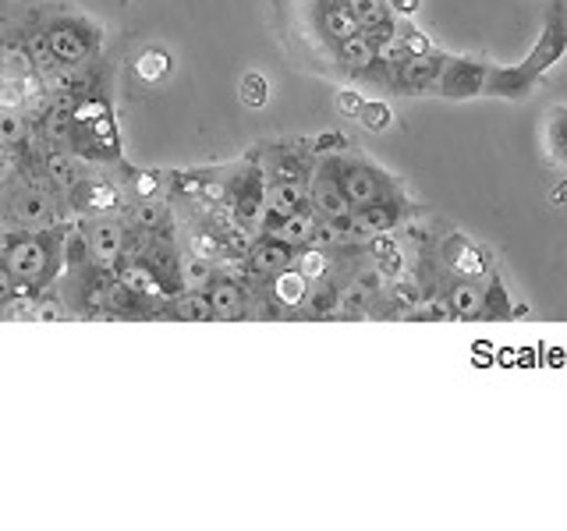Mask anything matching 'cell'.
<instances>
[{
    "label": "cell",
    "mask_w": 567,
    "mask_h": 531,
    "mask_svg": "<svg viewBox=\"0 0 567 531\" xmlns=\"http://www.w3.org/2000/svg\"><path fill=\"white\" fill-rule=\"evenodd\" d=\"M68 100V135L64 146L68 153H75L79 159L93 167H124V153H121V132H117V117L114 106L106 100L100 85L89 82L82 93L64 96Z\"/></svg>",
    "instance_id": "6da1fadb"
},
{
    "label": "cell",
    "mask_w": 567,
    "mask_h": 531,
    "mask_svg": "<svg viewBox=\"0 0 567 531\" xmlns=\"http://www.w3.org/2000/svg\"><path fill=\"white\" fill-rule=\"evenodd\" d=\"M71 220L50 223L40 230H8L4 252L0 262L8 266L11 277L22 283L25 294H43L47 288L61 280L64 266H68V235H71Z\"/></svg>",
    "instance_id": "7a4b0ae2"
},
{
    "label": "cell",
    "mask_w": 567,
    "mask_h": 531,
    "mask_svg": "<svg viewBox=\"0 0 567 531\" xmlns=\"http://www.w3.org/2000/svg\"><path fill=\"white\" fill-rule=\"evenodd\" d=\"M567 53V4L554 0L549 18L539 32L536 46L528 50V58L518 67H486V96L493 100H528L536 93V85L549 75V67L560 64Z\"/></svg>",
    "instance_id": "3957f363"
},
{
    "label": "cell",
    "mask_w": 567,
    "mask_h": 531,
    "mask_svg": "<svg viewBox=\"0 0 567 531\" xmlns=\"http://www.w3.org/2000/svg\"><path fill=\"white\" fill-rule=\"evenodd\" d=\"M32 18L40 22V29L47 32V43L53 50V58L71 75L89 79V71L96 67V58L103 50V29L71 8L50 4V8H29Z\"/></svg>",
    "instance_id": "277c9868"
},
{
    "label": "cell",
    "mask_w": 567,
    "mask_h": 531,
    "mask_svg": "<svg viewBox=\"0 0 567 531\" xmlns=\"http://www.w3.org/2000/svg\"><path fill=\"white\" fill-rule=\"evenodd\" d=\"M319 167H323L337 185H341V191L348 195V202L359 209V206H369L377 199H386V195H401L398 181L390 177L383 167L369 164L365 156L359 153H348L344 149H330V153H319L316 159Z\"/></svg>",
    "instance_id": "5b68a950"
},
{
    "label": "cell",
    "mask_w": 567,
    "mask_h": 531,
    "mask_svg": "<svg viewBox=\"0 0 567 531\" xmlns=\"http://www.w3.org/2000/svg\"><path fill=\"white\" fill-rule=\"evenodd\" d=\"M64 195L58 188L32 185L22 177L0 185V227L8 230H40L50 223H61Z\"/></svg>",
    "instance_id": "8992f818"
},
{
    "label": "cell",
    "mask_w": 567,
    "mask_h": 531,
    "mask_svg": "<svg viewBox=\"0 0 567 531\" xmlns=\"http://www.w3.org/2000/svg\"><path fill=\"white\" fill-rule=\"evenodd\" d=\"M132 206V195L124 188L121 177H82V181L64 191V209L75 212L79 220H89V217H121V212H128Z\"/></svg>",
    "instance_id": "52a82bcc"
},
{
    "label": "cell",
    "mask_w": 567,
    "mask_h": 531,
    "mask_svg": "<svg viewBox=\"0 0 567 531\" xmlns=\"http://www.w3.org/2000/svg\"><path fill=\"white\" fill-rule=\"evenodd\" d=\"M82 241H85V256L89 262L103 266V270H114V266L132 252L135 230L128 223V217H89L79 220Z\"/></svg>",
    "instance_id": "ba28073f"
},
{
    "label": "cell",
    "mask_w": 567,
    "mask_h": 531,
    "mask_svg": "<svg viewBox=\"0 0 567 531\" xmlns=\"http://www.w3.org/2000/svg\"><path fill=\"white\" fill-rule=\"evenodd\" d=\"M266 170L256 159V153L245 156V164L235 170V181H230V209H235L238 223L248 230V235H262L266 223Z\"/></svg>",
    "instance_id": "9c48e42d"
},
{
    "label": "cell",
    "mask_w": 567,
    "mask_h": 531,
    "mask_svg": "<svg viewBox=\"0 0 567 531\" xmlns=\"http://www.w3.org/2000/svg\"><path fill=\"white\" fill-rule=\"evenodd\" d=\"M252 153L266 170V181H309L319 159L316 142H266Z\"/></svg>",
    "instance_id": "30bf717a"
},
{
    "label": "cell",
    "mask_w": 567,
    "mask_h": 531,
    "mask_svg": "<svg viewBox=\"0 0 567 531\" xmlns=\"http://www.w3.org/2000/svg\"><path fill=\"white\" fill-rule=\"evenodd\" d=\"M333 50V61L341 64L344 75L351 79H362L369 85H383L386 88V61H383V46L372 40L365 32H354L351 40L330 46Z\"/></svg>",
    "instance_id": "8fae6325"
},
{
    "label": "cell",
    "mask_w": 567,
    "mask_h": 531,
    "mask_svg": "<svg viewBox=\"0 0 567 531\" xmlns=\"http://www.w3.org/2000/svg\"><path fill=\"white\" fill-rule=\"evenodd\" d=\"M486 61H475V58H454L447 53L443 58V71H440V82L433 93L443 100H475V96H486Z\"/></svg>",
    "instance_id": "7c38bea8"
},
{
    "label": "cell",
    "mask_w": 567,
    "mask_h": 531,
    "mask_svg": "<svg viewBox=\"0 0 567 531\" xmlns=\"http://www.w3.org/2000/svg\"><path fill=\"white\" fill-rule=\"evenodd\" d=\"M436 294L443 298L451 319H483L486 305V280L478 277H461L451 270H436Z\"/></svg>",
    "instance_id": "4fadbf2b"
},
{
    "label": "cell",
    "mask_w": 567,
    "mask_h": 531,
    "mask_svg": "<svg viewBox=\"0 0 567 531\" xmlns=\"http://www.w3.org/2000/svg\"><path fill=\"white\" fill-rule=\"evenodd\" d=\"M298 252L301 248L280 241L274 235H256L252 244H248L245 259H241V273L252 277V280H270L284 270H291V266L298 262Z\"/></svg>",
    "instance_id": "5bb4252c"
},
{
    "label": "cell",
    "mask_w": 567,
    "mask_h": 531,
    "mask_svg": "<svg viewBox=\"0 0 567 531\" xmlns=\"http://www.w3.org/2000/svg\"><path fill=\"white\" fill-rule=\"evenodd\" d=\"M206 298L217 319H252V280L245 273L217 270L206 283Z\"/></svg>",
    "instance_id": "9a60e30c"
},
{
    "label": "cell",
    "mask_w": 567,
    "mask_h": 531,
    "mask_svg": "<svg viewBox=\"0 0 567 531\" xmlns=\"http://www.w3.org/2000/svg\"><path fill=\"white\" fill-rule=\"evenodd\" d=\"M309 206L319 212L323 220L330 223H341V227H351L354 230V206L348 202V195L341 191V185L333 181V177L323 170V167H312V177H309ZM359 235V230H354ZM362 241V238H359Z\"/></svg>",
    "instance_id": "2e32d148"
},
{
    "label": "cell",
    "mask_w": 567,
    "mask_h": 531,
    "mask_svg": "<svg viewBox=\"0 0 567 531\" xmlns=\"http://www.w3.org/2000/svg\"><path fill=\"white\" fill-rule=\"evenodd\" d=\"M408 217H412V202L404 199V191L386 195V199H377V202L354 209V230H359V238H377V235L398 230Z\"/></svg>",
    "instance_id": "e0dca14e"
},
{
    "label": "cell",
    "mask_w": 567,
    "mask_h": 531,
    "mask_svg": "<svg viewBox=\"0 0 567 531\" xmlns=\"http://www.w3.org/2000/svg\"><path fill=\"white\" fill-rule=\"evenodd\" d=\"M440 262H443V270L461 273V277L486 280L493 273V256L486 252V248H478L475 241H468L465 235H447V238H443Z\"/></svg>",
    "instance_id": "ac0fdd59"
},
{
    "label": "cell",
    "mask_w": 567,
    "mask_h": 531,
    "mask_svg": "<svg viewBox=\"0 0 567 531\" xmlns=\"http://www.w3.org/2000/svg\"><path fill=\"white\" fill-rule=\"evenodd\" d=\"M312 18H316L319 40H323L327 46H337V43L351 40L354 32H362L359 18H354V11H351V0H316Z\"/></svg>",
    "instance_id": "d6986e66"
},
{
    "label": "cell",
    "mask_w": 567,
    "mask_h": 531,
    "mask_svg": "<svg viewBox=\"0 0 567 531\" xmlns=\"http://www.w3.org/2000/svg\"><path fill=\"white\" fill-rule=\"evenodd\" d=\"M351 11L359 18V29L372 35L380 46H390L398 40V14L390 0H351Z\"/></svg>",
    "instance_id": "ffe728a7"
},
{
    "label": "cell",
    "mask_w": 567,
    "mask_h": 531,
    "mask_svg": "<svg viewBox=\"0 0 567 531\" xmlns=\"http://www.w3.org/2000/svg\"><path fill=\"white\" fill-rule=\"evenodd\" d=\"M262 235H274L280 241H288L295 248H309L319 238V212L309 206L301 212H291V217H277L262 223Z\"/></svg>",
    "instance_id": "44dd1931"
},
{
    "label": "cell",
    "mask_w": 567,
    "mask_h": 531,
    "mask_svg": "<svg viewBox=\"0 0 567 531\" xmlns=\"http://www.w3.org/2000/svg\"><path fill=\"white\" fill-rule=\"evenodd\" d=\"M266 288H270V294L280 301L284 312L301 315V309H306V301H309V291H312V280L301 273L298 266H291V270H284V273L266 280Z\"/></svg>",
    "instance_id": "7402d4cb"
},
{
    "label": "cell",
    "mask_w": 567,
    "mask_h": 531,
    "mask_svg": "<svg viewBox=\"0 0 567 531\" xmlns=\"http://www.w3.org/2000/svg\"><path fill=\"white\" fill-rule=\"evenodd\" d=\"M309 209V181H270L266 185V220L291 217Z\"/></svg>",
    "instance_id": "603a6c76"
},
{
    "label": "cell",
    "mask_w": 567,
    "mask_h": 531,
    "mask_svg": "<svg viewBox=\"0 0 567 531\" xmlns=\"http://www.w3.org/2000/svg\"><path fill=\"white\" fill-rule=\"evenodd\" d=\"M164 319H182V323H209V319H217V312H213L206 291H182V294L167 298Z\"/></svg>",
    "instance_id": "cb8c5ba5"
},
{
    "label": "cell",
    "mask_w": 567,
    "mask_h": 531,
    "mask_svg": "<svg viewBox=\"0 0 567 531\" xmlns=\"http://www.w3.org/2000/svg\"><path fill=\"white\" fill-rule=\"evenodd\" d=\"M522 309H514V301L504 288V277L501 273H489L486 277V305H483V319L486 323H511L514 315H518Z\"/></svg>",
    "instance_id": "d4e9b609"
},
{
    "label": "cell",
    "mask_w": 567,
    "mask_h": 531,
    "mask_svg": "<svg viewBox=\"0 0 567 531\" xmlns=\"http://www.w3.org/2000/svg\"><path fill=\"white\" fill-rule=\"evenodd\" d=\"M32 138H35L32 114L25 117L22 111H8V106H0V146L18 149V146H29Z\"/></svg>",
    "instance_id": "484cf974"
},
{
    "label": "cell",
    "mask_w": 567,
    "mask_h": 531,
    "mask_svg": "<svg viewBox=\"0 0 567 531\" xmlns=\"http://www.w3.org/2000/svg\"><path fill=\"white\" fill-rule=\"evenodd\" d=\"M546 149L560 167H567V106L564 103L549 106V114H546Z\"/></svg>",
    "instance_id": "4316f807"
},
{
    "label": "cell",
    "mask_w": 567,
    "mask_h": 531,
    "mask_svg": "<svg viewBox=\"0 0 567 531\" xmlns=\"http://www.w3.org/2000/svg\"><path fill=\"white\" fill-rule=\"evenodd\" d=\"M220 266L217 262H209L203 256H192L185 252L182 256V280H185V291H206V283L217 277Z\"/></svg>",
    "instance_id": "83f0119b"
},
{
    "label": "cell",
    "mask_w": 567,
    "mask_h": 531,
    "mask_svg": "<svg viewBox=\"0 0 567 531\" xmlns=\"http://www.w3.org/2000/svg\"><path fill=\"white\" fill-rule=\"evenodd\" d=\"M171 67H174L171 53H167V50H159V46H153V50H146V53H142V58L135 61V75H138L142 82H159V79H167V75H171Z\"/></svg>",
    "instance_id": "f1b7e54d"
},
{
    "label": "cell",
    "mask_w": 567,
    "mask_h": 531,
    "mask_svg": "<svg viewBox=\"0 0 567 531\" xmlns=\"http://www.w3.org/2000/svg\"><path fill=\"white\" fill-rule=\"evenodd\" d=\"M398 43L404 46V53H433V40L422 35V29L412 25V18H398Z\"/></svg>",
    "instance_id": "f546056e"
},
{
    "label": "cell",
    "mask_w": 567,
    "mask_h": 531,
    "mask_svg": "<svg viewBox=\"0 0 567 531\" xmlns=\"http://www.w3.org/2000/svg\"><path fill=\"white\" fill-rule=\"evenodd\" d=\"M266 100H270V82H266L259 71H248V75L241 79V103L259 111Z\"/></svg>",
    "instance_id": "4dcf8cb0"
},
{
    "label": "cell",
    "mask_w": 567,
    "mask_h": 531,
    "mask_svg": "<svg viewBox=\"0 0 567 531\" xmlns=\"http://www.w3.org/2000/svg\"><path fill=\"white\" fill-rule=\"evenodd\" d=\"M390 106L386 103H380V100H369V103H362V111H359V121L365 124L369 132H386L390 128Z\"/></svg>",
    "instance_id": "1f68e13d"
},
{
    "label": "cell",
    "mask_w": 567,
    "mask_h": 531,
    "mask_svg": "<svg viewBox=\"0 0 567 531\" xmlns=\"http://www.w3.org/2000/svg\"><path fill=\"white\" fill-rule=\"evenodd\" d=\"M18 294H25V291H22V283H18V280L11 277V270H8V266L0 262V309H4L8 301H14Z\"/></svg>",
    "instance_id": "d6a6232c"
},
{
    "label": "cell",
    "mask_w": 567,
    "mask_h": 531,
    "mask_svg": "<svg viewBox=\"0 0 567 531\" xmlns=\"http://www.w3.org/2000/svg\"><path fill=\"white\" fill-rule=\"evenodd\" d=\"M390 8H394L398 18H412L419 11V0H390Z\"/></svg>",
    "instance_id": "836d02e7"
},
{
    "label": "cell",
    "mask_w": 567,
    "mask_h": 531,
    "mask_svg": "<svg viewBox=\"0 0 567 531\" xmlns=\"http://www.w3.org/2000/svg\"><path fill=\"white\" fill-rule=\"evenodd\" d=\"M341 111H344V114H354V117H359V111H362V100L354 96V93H341Z\"/></svg>",
    "instance_id": "e575fe53"
},
{
    "label": "cell",
    "mask_w": 567,
    "mask_h": 531,
    "mask_svg": "<svg viewBox=\"0 0 567 531\" xmlns=\"http://www.w3.org/2000/svg\"><path fill=\"white\" fill-rule=\"evenodd\" d=\"M4 241H8V230L0 227V252H4Z\"/></svg>",
    "instance_id": "d590c367"
},
{
    "label": "cell",
    "mask_w": 567,
    "mask_h": 531,
    "mask_svg": "<svg viewBox=\"0 0 567 531\" xmlns=\"http://www.w3.org/2000/svg\"><path fill=\"white\" fill-rule=\"evenodd\" d=\"M121 4H128V0H121Z\"/></svg>",
    "instance_id": "8d00e7d4"
}]
</instances>
